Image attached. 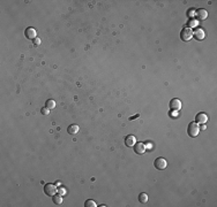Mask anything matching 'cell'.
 Returning <instances> with one entry per match:
<instances>
[{
    "mask_svg": "<svg viewBox=\"0 0 217 207\" xmlns=\"http://www.w3.org/2000/svg\"><path fill=\"white\" fill-rule=\"evenodd\" d=\"M187 133L189 137H196L200 133V126L198 123L195 122H191L187 126Z\"/></svg>",
    "mask_w": 217,
    "mask_h": 207,
    "instance_id": "1",
    "label": "cell"
},
{
    "mask_svg": "<svg viewBox=\"0 0 217 207\" xmlns=\"http://www.w3.org/2000/svg\"><path fill=\"white\" fill-rule=\"evenodd\" d=\"M180 37H181V39L184 41H188V40L192 39V37H193V30L192 28H184L181 30V32H180Z\"/></svg>",
    "mask_w": 217,
    "mask_h": 207,
    "instance_id": "2",
    "label": "cell"
},
{
    "mask_svg": "<svg viewBox=\"0 0 217 207\" xmlns=\"http://www.w3.org/2000/svg\"><path fill=\"white\" fill-rule=\"evenodd\" d=\"M154 166L156 169H158V170H164L165 168L168 167V162L165 160L164 158H162V156H159L157 158L156 160L154 161Z\"/></svg>",
    "mask_w": 217,
    "mask_h": 207,
    "instance_id": "3",
    "label": "cell"
},
{
    "mask_svg": "<svg viewBox=\"0 0 217 207\" xmlns=\"http://www.w3.org/2000/svg\"><path fill=\"white\" fill-rule=\"evenodd\" d=\"M56 192H57V188H56V185L52 183H47L44 185V193L49 197H53V196L56 195Z\"/></svg>",
    "mask_w": 217,
    "mask_h": 207,
    "instance_id": "4",
    "label": "cell"
},
{
    "mask_svg": "<svg viewBox=\"0 0 217 207\" xmlns=\"http://www.w3.org/2000/svg\"><path fill=\"white\" fill-rule=\"evenodd\" d=\"M207 121H208V116L203 112L198 113L196 116H195V123H198V124H205Z\"/></svg>",
    "mask_w": 217,
    "mask_h": 207,
    "instance_id": "5",
    "label": "cell"
},
{
    "mask_svg": "<svg viewBox=\"0 0 217 207\" xmlns=\"http://www.w3.org/2000/svg\"><path fill=\"white\" fill-rule=\"evenodd\" d=\"M36 34H37V31H36V29L32 28V27L27 28L25 31H24V36H25L28 39H35V38H37Z\"/></svg>",
    "mask_w": 217,
    "mask_h": 207,
    "instance_id": "6",
    "label": "cell"
},
{
    "mask_svg": "<svg viewBox=\"0 0 217 207\" xmlns=\"http://www.w3.org/2000/svg\"><path fill=\"white\" fill-rule=\"evenodd\" d=\"M146 144L143 143H135L134 145V152L136 154H143L146 152Z\"/></svg>",
    "mask_w": 217,
    "mask_h": 207,
    "instance_id": "7",
    "label": "cell"
},
{
    "mask_svg": "<svg viewBox=\"0 0 217 207\" xmlns=\"http://www.w3.org/2000/svg\"><path fill=\"white\" fill-rule=\"evenodd\" d=\"M170 108L172 110H179V109L181 108V101L179 99H177V98L172 99L170 101Z\"/></svg>",
    "mask_w": 217,
    "mask_h": 207,
    "instance_id": "8",
    "label": "cell"
},
{
    "mask_svg": "<svg viewBox=\"0 0 217 207\" xmlns=\"http://www.w3.org/2000/svg\"><path fill=\"white\" fill-rule=\"evenodd\" d=\"M193 37L196 40L205 39V31H203V29H196L195 31H193Z\"/></svg>",
    "mask_w": 217,
    "mask_h": 207,
    "instance_id": "9",
    "label": "cell"
},
{
    "mask_svg": "<svg viewBox=\"0 0 217 207\" xmlns=\"http://www.w3.org/2000/svg\"><path fill=\"white\" fill-rule=\"evenodd\" d=\"M136 143V138L133 136V135H128L127 137L125 138V144H126V146H128V147H133Z\"/></svg>",
    "mask_w": 217,
    "mask_h": 207,
    "instance_id": "10",
    "label": "cell"
},
{
    "mask_svg": "<svg viewBox=\"0 0 217 207\" xmlns=\"http://www.w3.org/2000/svg\"><path fill=\"white\" fill-rule=\"evenodd\" d=\"M196 17H198L199 21H205V18L208 17V12L205 9H199L196 12Z\"/></svg>",
    "mask_w": 217,
    "mask_h": 207,
    "instance_id": "11",
    "label": "cell"
},
{
    "mask_svg": "<svg viewBox=\"0 0 217 207\" xmlns=\"http://www.w3.org/2000/svg\"><path fill=\"white\" fill-rule=\"evenodd\" d=\"M67 132L70 133V135H75L79 132V126L76 124H70L68 128H67Z\"/></svg>",
    "mask_w": 217,
    "mask_h": 207,
    "instance_id": "12",
    "label": "cell"
},
{
    "mask_svg": "<svg viewBox=\"0 0 217 207\" xmlns=\"http://www.w3.org/2000/svg\"><path fill=\"white\" fill-rule=\"evenodd\" d=\"M52 200L56 205H61V204H63V197L59 195H54L52 197Z\"/></svg>",
    "mask_w": 217,
    "mask_h": 207,
    "instance_id": "13",
    "label": "cell"
},
{
    "mask_svg": "<svg viewBox=\"0 0 217 207\" xmlns=\"http://www.w3.org/2000/svg\"><path fill=\"white\" fill-rule=\"evenodd\" d=\"M139 201H140L141 204H146L148 201V195L147 193H144V192H142L139 195Z\"/></svg>",
    "mask_w": 217,
    "mask_h": 207,
    "instance_id": "14",
    "label": "cell"
},
{
    "mask_svg": "<svg viewBox=\"0 0 217 207\" xmlns=\"http://www.w3.org/2000/svg\"><path fill=\"white\" fill-rule=\"evenodd\" d=\"M45 107H47L49 109H53L56 107V101H54L53 99H49V100H46V103H45Z\"/></svg>",
    "mask_w": 217,
    "mask_h": 207,
    "instance_id": "15",
    "label": "cell"
},
{
    "mask_svg": "<svg viewBox=\"0 0 217 207\" xmlns=\"http://www.w3.org/2000/svg\"><path fill=\"white\" fill-rule=\"evenodd\" d=\"M84 206L86 207H97V204H96L94 200L88 199V200H86V202H84Z\"/></svg>",
    "mask_w": 217,
    "mask_h": 207,
    "instance_id": "16",
    "label": "cell"
},
{
    "mask_svg": "<svg viewBox=\"0 0 217 207\" xmlns=\"http://www.w3.org/2000/svg\"><path fill=\"white\" fill-rule=\"evenodd\" d=\"M41 113L43 115H49L50 114V109L47 108V107H43V108L41 109Z\"/></svg>",
    "mask_w": 217,
    "mask_h": 207,
    "instance_id": "17",
    "label": "cell"
},
{
    "mask_svg": "<svg viewBox=\"0 0 217 207\" xmlns=\"http://www.w3.org/2000/svg\"><path fill=\"white\" fill-rule=\"evenodd\" d=\"M39 44H41V39H39V38H35V39H34V45H39Z\"/></svg>",
    "mask_w": 217,
    "mask_h": 207,
    "instance_id": "18",
    "label": "cell"
}]
</instances>
